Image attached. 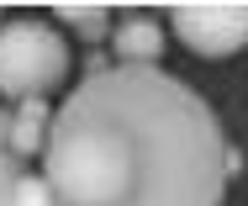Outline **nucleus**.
Instances as JSON below:
<instances>
[{
    "label": "nucleus",
    "instance_id": "nucleus-1",
    "mask_svg": "<svg viewBox=\"0 0 248 206\" xmlns=\"http://www.w3.org/2000/svg\"><path fill=\"white\" fill-rule=\"evenodd\" d=\"M43 174L58 206H222L217 111L158 63H116L58 106Z\"/></svg>",
    "mask_w": 248,
    "mask_h": 206
},
{
    "label": "nucleus",
    "instance_id": "nucleus-2",
    "mask_svg": "<svg viewBox=\"0 0 248 206\" xmlns=\"http://www.w3.org/2000/svg\"><path fill=\"white\" fill-rule=\"evenodd\" d=\"M69 79V43L37 16H16L0 27V95L48 101Z\"/></svg>",
    "mask_w": 248,
    "mask_h": 206
},
{
    "label": "nucleus",
    "instance_id": "nucleus-3",
    "mask_svg": "<svg viewBox=\"0 0 248 206\" xmlns=\"http://www.w3.org/2000/svg\"><path fill=\"white\" fill-rule=\"evenodd\" d=\"M169 32L201 58H227L248 43V5H180Z\"/></svg>",
    "mask_w": 248,
    "mask_h": 206
},
{
    "label": "nucleus",
    "instance_id": "nucleus-4",
    "mask_svg": "<svg viewBox=\"0 0 248 206\" xmlns=\"http://www.w3.org/2000/svg\"><path fill=\"white\" fill-rule=\"evenodd\" d=\"M53 116H58V111H48V101H21V106H16V138H11V154H16V158L48 154Z\"/></svg>",
    "mask_w": 248,
    "mask_h": 206
},
{
    "label": "nucleus",
    "instance_id": "nucleus-5",
    "mask_svg": "<svg viewBox=\"0 0 248 206\" xmlns=\"http://www.w3.org/2000/svg\"><path fill=\"white\" fill-rule=\"evenodd\" d=\"M111 43H116V58H122V63H158L164 32H158V21H148V16H127Z\"/></svg>",
    "mask_w": 248,
    "mask_h": 206
},
{
    "label": "nucleus",
    "instance_id": "nucleus-6",
    "mask_svg": "<svg viewBox=\"0 0 248 206\" xmlns=\"http://www.w3.org/2000/svg\"><path fill=\"white\" fill-rule=\"evenodd\" d=\"M58 21H69L74 32H85L90 43H100V37L111 32V16H106L100 5H58Z\"/></svg>",
    "mask_w": 248,
    "mask_h": 206
},
{
    "label": "nucleus",
    "instance_id": "nucleus-7",
    "mask_svg": "<svg viewBox=\"0 0 248 206\" xmlns=\"http://www.w3.org/2000/svg\"><path fill=\"white\" fill-rule=\"evenodd\" d=\"M21 158L16 154H0V206H21Z\"/></svg>",
    "mask_w": 248,
    "mask_h": 206
},
{
    "label": "nucleus",
    "instance_id": "nucleus-8",
    "mask_svg": "<svg viewBox=\"0 0 248 206\" xmlns=\"http://www.w3.org/2000/svg\"><path fill=\"white\" fill-rule=\"evenodd\" d=\"M21 206H58L48 174H27V180H21Z\"/></svg>",
    "mask_w": 248,
    "mask_h": 206
},
{
    "label": "nucleus",
    "instance_id": "nucleus-9",
    "mask_svg": "<svg viewBox=\"0 0 248 206\" xmlns=\"http://www.w3.org/2000/svg\"><path fill=\"white\" fill-rule=\"evenodd\" d=\"M11 138H16V111L0 106V154H11Z\"/></svg>",
    "mask_w": 248,
    "mask_h": 206
}]
</instances>
